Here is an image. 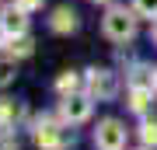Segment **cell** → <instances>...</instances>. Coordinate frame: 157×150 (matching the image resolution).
<instances>
[{"label":"cell","instance_id":"cell-15","mask_svg":"<svg viewBox=\"0 0 157 150\" xmlns=\"http://www.w3.org/2000/svg\"><path fill=\"white\" fill-rule=\"evenodd\" d=\"M129 87H154V73L150 70H136L129 77Z\"/></svg>","mask_w":157,"mask_h":150},{"label":"cell","instance_id":"cell-11","mask_svg":"<svg viewBox=\"0 0 157 150\" xmlns=\"http://www.w3.org/2000/svg\"><path fill=\"white\" fill-rule=\"evenodd\" d=\"M14 119H17L14 101H0V129H11V126H14Z\"/></svg>","mask_w":157,"mask_h":150},{"label":"cell","instance_id":"cell-13","mask_svg":"<svg viewBox=\"0 0 157 150\" xmlns=\"http://www.w3.org/2000/svg\"><path fill=\"white\" fill-rule=\"evenodd\" d=\"M133 11L140 17H157V0H133Z\"/></svg>","mask_w":157,"mask_h":150},{"label":"cell","instance_id":"cell-21","mask_svg":"<svg viewBox=\"0 0 157 150\" xmlns=\"http://www.w3.org/2000/svg\"><path fill=\"white\" fill-rule=\"evenodd\" d=\"M140 150H150V147H140Z\"/></svg>","mask_w":157,"mask_h":150},{"label":"cell","instance_id":"cell-9","mask_svg":"<svg viewBox=\"0 0 157 150\" xmlns=\"http://www.w3.org/2000/svg\"><path fill=\"white\" fill-rule=\"evenodd\" d=\"M150 98H154V87H129V108L140 115L150 108Z\"/></svg>","mask_w":157,"mask_h":150},{"label":"cell","instance_id":"cell-2","mask_svg":"<svg viewBox=\"0 0 157 150\" xmlns=\"http://www.w3.org/2000/svg\"><path fill=\"white\" fill-rule=\"evenodd\" d=\"M35 143L42 150H67L70 147V129L63 119H42L35 126Z\"/></svg>","mask_w":157,"mask_h":150},{"label":"cell","instance_id":"cell-3","mask_svg":"<svg viewBox=\"0 0 157 150\" xmlns=\"http://www.w3.org/2000/svg\"><path fill=\"white\" fill-rule=\"evenodd\" d=\"M94 147L98 150H126V126L119 119H101L94 129Z\"/></svg>","mask_w":157,"mask_h":150},{"label":"cell","instance_id":"cell-12","mask_svg":"<svg viewBox=\"0 0 157 150\" xmlns=\"http://www.w3.org/2000/svg\"><path fill=\"white\" fill-rule=\"evenodd\" d=\"M11 80H14V56H4V60H0V91Z\"/></svg>","mask_w":157,"mask_h":150},{"label":"cell","instance_id":"cell-20","mask_svg":"<svg viewBox=\"0 0 157 150\" xmlns=\"http://www.w3.org/2000/svg\"><path fill=\"white\" fill-rule=\"evenodd\" d=\"M154 87H157V70H154Z\"/></svg>","mask_w":157,"mask_h":150},{"label":"cell","instance_id":"cell-8","mask_svg":"<svg viewBox=\"0 0 157 150\" xmlns=\"http://www.w3.org/2000/svg\"><path fill=\"white\" fill-rule=\"evenodd\" d=\"M32 49H35V42L28 39V32H25V35H7V52H11L14 60H21V56H32Z\"/></svg>","mask_w":157,"mask_h":150},{"label":"cell","instance_id":"cell-18","mask_svg":"<svg viewBox=\"0 0 157 150\" xmlns=\"http://www.w3.org/2000/svg\"><path fill=\"white\" fill-rule=\"evenodd\" d=\"M94 4H112V0H94Z\"/></svg>","mask_w":157,"mask_h":150},{"label":"cell","instance_id":"cell-16","mask_svg":"<svg viewBox=\"0 0 157 150\" xmlns=\"http://www.w3.org/2000/svg\"><path fill=\"white\" fill-rule=\"evenodd\" d=\"M17 4H21V7H25V11H35V7H42V4H45V0H17Z\"/></svg>","mask_w":157,"mask_h":150},{"label":"cell","instance_id":"cell-19","mask_svg":"<svg viewBox=\"0 0 157 150\" xmlns=\"http://www.w3.org/2000/svg\"><path fill=\"white\" fill-rule=\"evenodd\" d=\"M154 42H157V25H154Z\"/></svg>","mask_w":157,"mask_h":150},{"label":"cell","instance_id":"cell-4","mask_svg":"<svg viewBox=\"0 0 157 150\" xmlns=\"http://www.w3.org/2000/svg\"><path fill=\"white\" fill-rule=\"evenodd\" d=\"M59 119L67 126H80L91 119V94H63L59 101Z\"/></svg>","mask_w":157,"mask_h":150},{"label":"cell","instance_id":"cell-17","mask_svg":"<svg viewBox=\"0 0 157 150\" xmlns=\"http://www.w3.org/2000/svg\"><path fill=\"white\" fill-rule=\"evenodd\" d=\"M7 39V32H4V21H0V42H4Z\"/></svg>","mask_w":157,"mask_h":150},{"label":"cell","instance_id":"cell-6","mask_svg":"<svg viewBox=\"0 0 157 150\" xmlns=\"http://www.w3.org/2000/svg\"><path fill=\"white\" fill-rule=\"evenodd\" d=\"M28 11H25L21 4H14V7H7L4 14H0V21H4V32L7 35H25L28 32V17H25Z\"/></svg>","mask_w":157,"mask_h":150},{"label":"cell","instance_id":"cell-10","mask_svg":"<svg viewBox=\"0 0 157 150\" xmlns=\"http://www.w3.org/2000/svg\"><path fill=\"white\" fill-rule=\"evenodd\" d=\"M80 73H73V70H67V73H59V80H56V91L59 94H77L80 91Z\"/></svg>","mask_w":157,"mask_h":150},{"label":"cell","instance_id":"cell-14","mask_svg":"<svg viewBox=\"0 0 157 150\" xmlns=\"http://www.w3.org/2000/svg\"><path fill=\"white\" fill-rule=\"evenodd\" d=\"M140 140H143V147H157V122H143L140 126Z\"/></svg>","mask_w":157,"mask_h":150},{"label":"cell","instance_id":"cell-5","mask_svg":"<svg viewBox=\"0 0 157 150\" xmlns=\"http://www.w3.org/2000/svg\"><path fill=\"white\" fill-rule=\"evenodd\" d=\"M84 87H87V94L91 98H98V101H105V98H112L115 94V73L112 70H87V77H84Z\"/></svg>","mask_w":157,"mask_h":150},{"label":"cell","instance_id":"cell-7","mask_svg":"<svg viewBox=\"0 0 157 150\" xmlns=\"http://www.w3.org/2000/svg\"><path fill=\"white\" fill-rule=\"evenodd\" d=\"M49 28L56 35H70L73 28H77V11H73V7H56L52 17H49Z\"/></svg>","mask_w":157,"mask_h":150},{"label":"cell","instance_id":"cell-1","mask_svg":"<svg viewBox=\"0 0 157 150\" xmlns=\"http://www.w3.org/2000/svg\"><path fill=\"white\" fill-rule=\"evenodd\" d=\"M136 11H126V7H108L105 21H101V28H105V35L112 42H129L136 35Z\"/></svg>","mask_w":157,"mask_h":150}]
</instances>
